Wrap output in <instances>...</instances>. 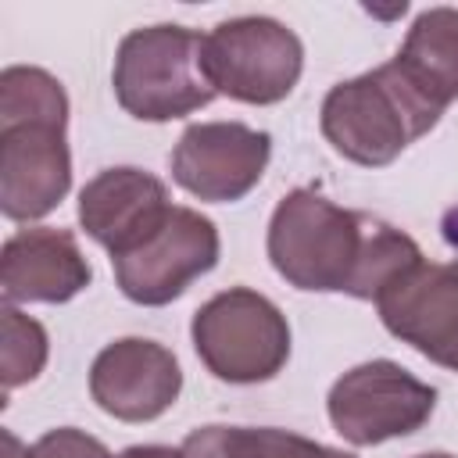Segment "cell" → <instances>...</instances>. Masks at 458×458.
I'll return each mask as SVG.
<instances>
[{"label": "cell", "mask_w": 458, "mask_h": 458, "mask_svg": "<svg viewBox=\"0 0 458 458\" xmlns=\"http://www.w3.org/2000/svg\"><path fill=\"white\" fill-rule=\"evenodd\" d=\"M204 75L218 97L240 104H279L304 72L301 36L268 14H240L204 32Z\"/></svg>", "instance_id": "5b68a950"}, {"label": "cell", "mask_w": 458, "mask_h": 458, "mask_svg": "<svg viewBox=\"0 0 458 458\" xmlns=\"http://www.w3.org/2000/svg\"><path fill=\"white\" fill-rule=\"evenodd\" d=\"M114 458H186V454L182 447H168V444H132Z\"/></svg>", "instance_id": "ffe728a7"}, {"label": "cell", "mask_w": 458, "mask_h": 458, "mask_svg": "<svg viewBox=\"0 0 458 458\" xmlns=\"http://www.w3.org/2000/svg\"><path fill=\"white\" fill-rule=\"evenodd\" d=\"M172 208L168 186L136 165L104 168L79 190V225L111 258L140 247L172 215Z\"/></svg>", "instance_id": "7c38bea8"}, {"label": "cell", "mask_w": 458, "mask_h": 458, "mask_svg": "<svg viewBox=\"0 0 458 458\" xmlns=\"http://www.w3.org/2000/svg\"><path fill=\"white\" fill-rule=\"evenodd\" d=\"M7 122H57L68 125V93L57 75L36 64H11L0 72V125Z\"/></svg>", "instance_id": "9a60e30c"}, {"label": "cell", "mask_w": 458, "mask_h": 458, "mask_svg": "<svg viewBox=\"0 0 458 458\" xmlns=\"http://www.w3.org/2000/svg\"><path fill=\"white\" fill-rule=\"evenodd\" d=\"M411 458H458V454H447V451H426V454H411Z\"/></svg>", "instance_id": "7402d4cb"}, {"label": "cell", "mask_w": 458, "mask_h": 458, "mask_svg": "<svg viewBox=\"0 0 458 458\" xmlns=\"http://www.w3.org/2000/svg\"><path fill=\"white\" fill-rule=\"evenodd\" d=\"M72 190L68 125L7 122L0 125V211L11 222L50 215Z\"/></svg>", "instance_id": "8fae6325"}, {"label": "cell", "mask_w": 458, "mask_h": 458, "mask_svg": "<svg viewBox=\"0 0 458 458\" xmlns=\"http://www.w3.org/2000/svg\"><path fill=\"white\" fill-rule=\"evenodd\" d=\"M204 369L233 386L276 379L290 361V322L276 301L250 286H229L204 301L190 322Z\"/></svg>", "instance_id": "277c9868"}, {"label": "cell", "mask_w": 458, "mask_h": 458, "mask_svg": "<svg viewBox=\"0 0 458 458\" xmlns=\"http://www.w3.org/2000/svg\"><path fill=\"white\" fill-rule=\"evenodd\" d=\"M93 283V268L72 229L32 225L4 240L0 293L4 304H64Z\"/></svg>", "instance_id": "4fadbf2b"}, {"label": "cell", "mask_w": 458, "mask_h": 458, "mask_svg": "<svg viewBox=\"0 0 458 458\" xmlns=\"http://www.w3.org/2000/svg\"><path fill=\"white\" fill-rule=\"evenodd\" d=\"M394 64L440 111L458 100V7L419 11Z\"/></svg>", "instance_id": "5bb4252c"}, {"label": "cell", "mask_w": 458, "mask_h": 458, "mask_svg": "<svg viewBox=\"0 0 458 458\" xmlns=\"http://www.w3.org/2000/svg\"><path fill=\"white\" fill-rule=\"evenodd\" d=\"M50 358V336L43 322L32 315L18 311L14 304L0 308V379H4V397L25 383H32Z\"/></svg>", "instance_id": "2e32d148"}, {"label": "cell", "mask_w": 458, "mask_h": 458, "mask_svg": "<svg viewBox=\"0 0 458 458\" xmlns=\"http://www.w3.org/2000/svg\"><path fill=\"white\" fill-rule=\"evenodd\" d=\"M390 336L440 369L458 372V265L415 261L376 301Z\"/></svg>", "instance_id": "9c48e42d"}, {"label": "cell", "mask_w": 458, "mask_h": 458, "mask_svg": "<svg viewBox=\"0 0 458 458\" xmlns=\"http://www.w3.org/2000/svg\"><path fill=\"white\" fill-rule=\"evenodd\" d=\"M440 114L444 111L429 104L394 61H386L372 72L336 82L322 97L318 125L340 157L361 168H383L429 129H437Z\"/></svg>", "instance_id": "7a4b0ae2"}, {"label": "cell", "mask_w": 458, "mask_h": 458, "mask_svg": "<svg viewBox=\"0 0 458 458\" xmlns=\"http://www.w3.org/2000/svg\"><path fill=\"white\" fill-rule=\"evenodd\" d=\"M25 458H114L104 440L89 437L86 429H75V426H57V429H47L29 451Z\"/></svg>", "instance_id": "ac0fdd59"}, {"label": "cell", "mask_w": 458, "mask_h": 458, "mask_svg": "<svg viewBox=\"0 0 458 458\" xmlns=\"http://www.w3.org/2000/svg\"><path fill=\"white\" fill-rule=\"evenodd\" d=\"M437 408V390L390 358L347 369L326 397L333 429L354 447H376L419 433Z\"/></svg>", "instance_id": "8992f818"}, {"label": "cell", "mask_w": 458, "mask_h": 458, "mask_svg": "<svg viewBox=\"0 0 458 458\" xmlns=\"http://www.w3.org/2000/svg\"><path fill=\"white\" fill-rule=\"evenodd\" d=\"M204 36L186 25H143L122 36L111 86L125 114L140 122H172L208 107L218 93L204 75Z\"/></svg>", "instance_id": "3957f363"}, {"label": "cell", "mask_w": 458, "mask_h": 458, "mask_svg": "<svg viewBox=\"0 0 458 458\" xmlns=\"http://www.w3.org/2000/svg\"><path fill=\"white\" fill-rule=\"evenodd\" d=\"M272 136L243 122H193L172 147V179L204 204L243 200L265 175Z\"/></svg>", "instance_id": "ba28073f"}, {"label": "cell", "mask_w": 458, "mask_h": 458, "mask_svg": "<svg viewBox=\"0 0 458 458\" xmlns=\"http://www.w3.org/2000/svg\"><path fill=\"white\" fill-rule=\"evenodd\" d=\"M218 229L208 215L175 204L172 215L129 254L111 258L118 290L143 308L172 304L190 290L193 279L218 265Z\"/></svg>", "instance_id": "52a82bcc"}, {"label": "cell", "mask_w": 458, "mask_h": 458, "mask_svg": "<svg viewBox=\"0 0 458 458\" xmlns=\"http://www.w3.org/2000/svg\"><path fill=\"white\" fill-rule=\"evenodd\" d=\"M4 447H7V458H25V451H29L11 429H4Z\"/></svg>", "instance_id": "44dd1931"}, {"label": "cell", "mask_w": 458, "mask_h": 458, "mask_svg": "<svg viewBox=\"0 0 458 458\" xmlns=\"http://www.w3.org/2000/svg\"><path fill=\"white\" fill-rule=\"evenodd\" d=\"M229 451L236 458H354L351 451L308 440L279 426H229Z\"/></svg>", "instance_id": "e0dca14e"}, {"label": "cell", "mask_w": 458, "mask_h": 458, "mask_svg": "<svg viewBox=\"0 0 458 458\" xmlns=\"http://www.w3.org/2000/svg\"><path fill=\"white\" fill-rule=\"evenodd\" d=\"M182 394L179 358L147 336L111 340L89 365V397L118 422H154Z\"/></svg>", "instance_id": "30bf717a"}, {"label": "cell", "mask_w": 458, "mask_h": 458, "mask_svg": "<svg viewBox=\"0 0 458 458\" xmlns=\"http://www.w3.org/2000/svg\"><path fill=\"white\" fill-rule=\"evenodd\" d=\"M186 458H236L229 451V426H200L182 440Z\"/></svg>", "instance_id": "d6986e66"}, {"label": "cell", "mask_w": 458, "mask_h": 458, "mask_svg": "<svg viewBox=\"0 0 458 458\" xmlns=\"http://www.w3.org/2000/svg\"><path fill=\"white\" fill-rule=\"evenodd\" d=\"M265 250L293 290L358 301H376L404 268L422 261V247L408 233L340 208L315 186H297L276 204Z\"/></svg>", "instance_id": "6da1fadb"}]
</instances>
